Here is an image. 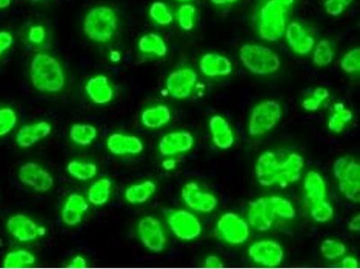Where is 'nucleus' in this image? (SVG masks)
Here are the masks:
<instances>
[{
    "mask_svg": "<svg viewBox=\"0 0 360 269\" xmlns=\"http://www.w3.org/2000/svg\"><path fill=\"white\" fill-rule=\"evenodd\" d=\"M168 223L172 233L183 241H192L202 232L200 221L186 210H175L168 214Z\"/></svg>",
    "mask_w": 360,
    "mask_h": 269,
    "instance_id": "11",
    "label": "nucleus"
},
{
    "mask_svg": "<svg viewBox=\"0 0 360 269\" xmlns=\"http://www.w3.org/2000/svg\"><path fill=\"white\" fill-rule=\"evenodd\" d=\"M18 123V115L11 108L0 109V137H4L14 129Z\"/></svg>",
    "mask_w": 360,
    "mask_h": 269,
    "instance_id": "40",
    "label": "nucleus"
},
{
    "mask_svg": "<svg viewBox=\"0 0 360 269\" xmlns=\"http://www.w3.org/2000/svg\"><path fill=\"white\" fill-rule=\"evenodd\" d=\"M85 91L95 104H108L114 98V89L106 76H95L89 79Z\"/></svg>",
    "mask_w": 360,
    "mask_h": 269,
    "instance_id": "23",
    "label": "nucleus"
},
{
    "mask_svg": "<svg viewBox=\"0 0 360 269\" xmlns=\"http://www.w3.org/2000/svg\"><path fill=\"white\" fill-rule=\"evenodd\" d=\"M52 132V126L46 121L25 125L18 130L15 141L22 149H28L38 141L46 139Z\"/></svg>",
    "mask_w": 360,
    "mask_h": 269,
    "instance_id": "22",
    "label": "nucleus"
},
{
    "mask_svg": "<svg viewBox=\"0 0 360 269\" xmlns=\"http://www.w3.org/2000/svg\"><path fill=\"white\" fill-rule=\"evenodd\" d=\"M353 113L352 111L344 106L342 104H336L333 106V114L331 115L328 127L334 133L342 132L345 129L346 124L352 120Z\"/></svg>",
    "mask_w": 360,
    "mask_h": 269,
    "instance_id": "32",
    "label": "nucleus"
},
{
    "mask_svg": "<svg viewBox=\"0 0 360 269\" xmlns=\"http://www.w3.org/2000/svg\"><path fill=\"white\" fill-rule=\"evenodd\" d=\"M185 204L199 213H211L218 207V200L215 195L200 188L196 182H189L181 191Z\"/></svg>",
    "mask_w": 360,
    "mask_h": 269,
    "instance_id": "15",
    "label": "nucleus"
},
{
    "mask_svg": "<svg viewBox=\"0 0 360 269\" xmlns=\"http://www.w3.org/2000/svg\"><path fill=\"white\" fill-rule=\"evenodd\" d=\"M138 48L142 53L154 54L158 57H164L168 53L164 38L154 33L146 34L140 38Z\"/></svg>",
    "mask_w": 360,
    "mask_h": 269,
    "instance_id": "28",
    "label": "nucleus"
},
{
    "mask_svg": "<svg viewBox=\"0 0 360 269\" xmlns=\"http://www.w3.org/2000/svg\"><path fill=\"white\" fill-rule=\"evenodd\" d=\"M197 81V74L190 67H182L171 72L166 81V88L172 97L178 100L189 98Z\"/></svg>",
    "mask_w": 360,
    "mask_h": 269,
    "instance_id": "14",
    "label": "nucleus"
},
{
    "mask_svg": "<svg viewBox=\"0 0 360 269\" xmlns=\"http://www.w3.org/2000/svg\"><path fill=\"white\" fill-rule=\"evenodd\" d=\"M334 216L333 207L329 202L324 200L313 203V207L311 209V216L315 222L326 223L329 222Z\"/></svg>",
    "mask_w": 360,
    "mask_h": 269,
    "instance_id": "37",
    "label": "nucleus"
},
{
    "mask_svg": "<svg viewBox=\"0 0 360 269\" xmlns=\"http://www.w3.org/2000/svg\"><path fill=\"white\" fill-rule=\"evenodd\" d=\"M67 171L72 177L79 179V181H86L95 177L98 172V166L93 163L74 160V161L68 163Z\"/></svg>",
    "mask_w": 360,
    "mask_h": 269,
    "instance_id": "33",
    "label": "nucleus"
},
{
    "mask_svg": "<svg viewBox=\"0 0 360 269\" xmlns=\"http://www.w3.org/2000/svg\"><path fill=\"white\" fill-rule=\"evenodd\" d=\"M171 120V112L166 105L146 109L142 111L141 120L148 129L155 130L165 126Z\"/></svg>",
    "mask_w": 360,
    "mask_h": 269,
    "instance_id": "25",
    "label": "nucleus"
},
{
    "mask_svg": "<svg viewBox=\"0 0 360 269\" xmlns=\"http://www.w3.org/2000/svg\"><path fill=\"white\" fill-rule=\"evenodd\" d=\"M292 219L295 210L291 202L279 196L262 197L251 202L248 211V221L254 230L267 232L273 226L276 217Z\"/></svg>",
    "mask_w": 360,
    "mask_h": 269,
    "instance_id": "2",
    "label": "nucleus"
},
{
    "mask_svg": "<svg viewBox=\"0 0 360 269\" xmlns=\"http://www.w3.org/2000/svg\"><path fill=\"white\" fill-rule=\"evenodd\" d=\"M285 36L290 49L298 55H307L314 50V38L298 22L286 25Z\"/></svg>",
    "mask_w": 360,
    "mask_h": 269,
    "instance_id": "17",
    "label": "nucleus"
},
{
    "mask_svg": "<svg viewBox=\"0 0 360 269\" xmlns=\"http://www.w3.org/2000/svg\"><path fill=\"white\" fill-rule=\"evenodd\" d=\"M97 136V129L89 124H74L71 127V130H69V137H71V139L73 142L81 146L91 145V143L93 142Z\"/></svg>",
    "mask_w": 360,
    "mask_h": 269,
    "instance_id": "30",
    "label": "nucleus"
},
{
    "mask_svg": "<svg viewBox=\"0 0 360 269\" xmlns=\"http://www.w3.org/2000/svg\"><path fill=\"white\" fill-rule=\"evenodd\" d=\"M108 151L116 156L138 155L143 151L142 140L135 136L114 133L107 141Z\"/></svg>",
    "mask_w": 360,
    "mask_h": 269,
    "instance_id": "19",
    "label": "nucleus"
},
{
    "mask_svg": "<svg viewBox=\"0 0 360 269\" xmlns=\"http://www.w3.org/2000/svg\"><path fill=\"white\" fill-rule=\"evenodd\" d=\"M178 1H180V2H187V1H190V0H178Z\"/></svg>",
    "mask_w": 360,
    "mask_h": 269,
    "instance_id": "54",
    "label": "nucleus"
},
{
    "mask_svg": "<svg viewBox=\"0 0 360 269\" xmlns=\"http://www.w3.org/2000/svg\"><path fill=\"white\" fill-rule=\"evenodd\" d=\"M240 59L248 71L258 76H269L278 72L281 62L278 54L269 47L262 44L247 43L242 45Z\"/></svg>",
    "mask_w": 360,
    "mask_h": 269,
    "instance_id": "5",
    "label": "nucleus"
},
{
    "mask_svg": "<svg viewBox=\"0 0 360 269\" xmlns=\"http://www.w3.org/2000/svg\"><path fill=\"white\" fill-rule=\"evenodd\" d=\"M213 5L215 6H226L234 4L239 1V0H210Z\"/></svg>",
    "mask_w": 360,
    "mask_h": 269,
    "instance_id": "50",
    "label": "nucleus"
},
{
    "mask_svg": "<svg viewBox=\"0 0 360 269\" xmlns=\"http://www.w3.org/2000/svg\"><path fill=\"white\" fill-rule=\"evenodd\" d=\"M313 62L315 66L324 67L329 66L334 59V50L329 40H321L314 45Z\"/></svg>",
    "mask_w": 360,
    "mask_h": 269,
    "instance_id": "34",
    "label": "nucleus"
},
{
    "mask_svg": "<svg viewBox=\"0 0 360 269\" xmlns=\"http://www.w3.org/2000/svg\"><path fill=\"white\" fill-rule=\"evenodd\" d=\"M196 11L191 4H183L178 8L177 18L178 25L184 31L193 30L196 25Z\"/></svg>",
    "mask_w": 360,
    "mask_h": 269,
    "instance_id": "36",
    "label": "nucleus"
},
{
    "mask_svg": "<svg viewBox=\"0 0 360 269\" xmlns=\"http://www.w3.org/2000/svg\"><path fill=\"white\" fill-rule=\"evenodd\" d=\"M117 27L116 13L107 6H94L83 21V32L86 36L98 43H107L112 40Z\"/></svg>",
    "mask_w": 360,
    "mask_h": 269,
    "instance_id": "4",
    "label": "nucleus"
},
{
    "mask_svg": "<svg viewBox=\"0 0 360 269\" xmlns=\"http://www.w3.org/2000/svg\"><path fill=\"white\" fill-rule=\"evenodd\" d=\"M348 227L352 232H359L360 230V216L356 214L352 220L349 221Z\"/></svg>",
    "mask_w": 360,
    "mask_h": 269,
    "instance_id": "48",
    "label": "nucleus"
},
{
    "mask_svg": "<svg viewBox=\"0 0 360 269\" xmlns=\"http://www.w3.org/2000/svg\"><path fill=\"white\" fill-rule=\"evenodd\" d=\"M177 162L176 160L174 159H166L164 163H162V167L167 171H171V170H173L176 167Z\"/></svg>",
    "mask_w": 360,
    "mask_h": 269,
    "instance_id": "49",
    "label": "nucleus"
},
{
    "mask_svg": "<svg viewBox=\"0 0 360 269\" xmlns=\"http://www.w3.org/2000/svg\"><path fill=\"white\" fill-rule=\"evenodd\" d=\"M32 85L41 92H59L65 88L66 76L59 60L50 54L39 53L30 64Z\"/></svg>",
    "mask_w": 360,
    "mask_h": 269,
    "instance_id": "3",
    "label": "nucleus"
},
{
    "mask_svg": "<svg viewBox=\"0 0 360 269\" xmlns=\"http://www.w3.org/2000/svg\"><path fill=\"white\" fill-rule=\"evenodd\" d=\"M156 184L152 181L130 186L124 192V198L130 204H143L147 202L156 191Z\"/></svg>",
    "mask_w": 360,
    "mask_h": 269,
    "instance_id": "27",
    "label": "nucleus"
},
{
    "mask_svg": "<svg viewBox=\"0 0 360 269\" xmlns=\"http://www.w3.org/2000/svg\"><path fill=\"white\" fill-rule=\"evenodd\" d=\"M338 1H340V3H342V4H343L344 6H346V8H348V6L352 4V3L353 1H354V0H338Z\"/></svg>",
    "mask_w": 360,
    "mask_h": 269,
    "instance_id": "53",
    "label": "nucleus"
},
{
    "mask_svg": "<svg viewBox=\"0 0 360 269\" xmlns=\"http://www.w3.org/2000/svg\"><path fill=\"white\" fill-rule=\"evenodd\" d=\"M218 232L225 242L232 245L242 244L250 235L248 223L234 213H226L220 217Z\"/></svg>",
    "mask_w": 360,
    "mask_h": 269,
    "instance_id": "9",
    "label": "nucleus"
},
{
    "mask_svg": "<svg viewBox=\"0 0 360 269\" xmlns=\"http://www.w3.org/2000/svg\"><path fill=\"white\" fill-rule=\"evenodd\" d=\"M87 265L88 262L82 256H76L69 263V267L72 268H84Z\"/></svg>",
    "mask_w": 360,
    "mask_h": 269,
    "instance_id": "46",
    "label": "nucleus"
},
{
    "mask_svg": "<svg viewBox=\"0 0 360 269\" xmlns=\"http://www.w3.org/2000/svg\"><path fill=\"white\" fill-rule=\"evenodd\" d=\"M36 256L27 249H15L8 252L3 259L5 268H25L36 263Z\"/></svg>",
    "mask_w": 360,
    "mask_h": 269,
    "instance_id": "31",
    "label": "nucleus"
},
{
    "mask_svg": "<svg viewBox=\"0 0 360 269\" xmlns=\"http://www.w3.org/2000/svg\"><path fill=\"white\" fill-rule=\"evenodd\" d=\"M6 230L20 242L36 241L46 233V227L41 226L36 221L24 214H17L6 221Z\"/></svg>",
    "mask_w": 360,
    "mask_h": 269,
    "instance_id": "10",
    "label": "nucleus"
},
{
    "mask_svg": "<svg viewBox=\"0 0 360 269\" xmlns=\"http://www.w3.org/2000/svg\"><path fill=\"white\" fill-rule=\"evenodd\" d=\"M340 67L347 74H355L360 70V50L354 48L350 50L340 60Z\"/></svg>",
    "mask_w": 360,
    "mask_h": 269,
    "instance_id": "41",
    "label": "nucleus"
},
{
    "mask_svg": "<svg viewBox=\"0 0 360 269\" xmlns=\"http://www.w3.org/2000/svg\"><path fill=\"white\" fill-rule=\"evenodd\" d=\"M199 69L208 78L226 76L232 72V63L227 57L219 53H209L200 59Z\"/></svg>",
    "mask_w": 360,
    "mask_h": 269,
    "instance_id": "20",
    "label": "nucleus"
},
{
    "mask_svg": "<svg viewBox=\"0 0 360 269\" xmlns=\"http://www.w3.org/2000/svg\"><path fill=\"white\" fill-rule=\"evenodd\" d=\"M304 165V157L298 153H289L279 161L276 153L267 151L258 158L255 172L258 181L264 187L280 186L285 188L300 179Z\"/></svg>",
    "mask_w": 360,
    "mask_h": 269,
    "instance_id": "1",
    "label": "nucleus"
},
{
    "mask_svg": "<svg viewBox=\"0 0 360 269\" xmlns=\"http://www.w3.org/2000/svg\"><path fill=\"white\" fill-rule=\"evenodd\" d=\"M304 187L308 200H310L312 203L326 198V184H325L324 178L317 172L311 171L307 172L305 178Z\"/></svg>",
    "mask_w": 360,
    "mask_h": 269,
    "instance_id": "26",
    "label": "nucleus"
},
{
    "mask_svg": "<svg viewBox=\"0 0 360 269\" xmlns=\"http://www.w3.org/2000/svg\"><path fill=\"white\" fill-rule=\"evenodd\" d=\"M14 43L12 34L6 31H0V56L6 53Z\"/></svg>",
    "mask_w": 360,
    "mask_h": 269,
    "instance_id": "44",
    "label": "nucleus"
},
{
    "mask_svg": "<svg viewBox=\"0 0 360 269\" xmlns=\"http://www.w3.org/2000/svg\"><path fill=\"white\" fill-rule=\"evenodd\" d=\"M12 0H0V9H5L11 5Z\"/></svg>",
    "mask_w": 360,
    "mask_h": 269,
    "instance_id": "52",
    "label": "nucleus"
},
{
    "mask_svg": "<svg viewBox=\"0 0 360 269\" xmlns=\"http://www.w3.org/2000/svg\"><path fill=\"white\" fill-rule=\"evenodd\" d=\"M18 178L22 184L41 193L52 190L54 186L53 175L36 163H24L19 169Z\"/></svg>",
    "mask_w": 360,
    "mask_h": 269,
    "instance_id": "13",
    "label": "nucleus"
},
{
    "mask_svg": "<svg viewBox=\"0 0 360 269\" xmlns=\"http://www.w3.org/2000/svg\"><path fill=\"white\" fill-rule=\"evenodd\" d=\"M346 251L345 245L335 240H325L321 245V254L329 261H335V259L342 257Z\"/></svg>",
    "mask_w": 360,
    "mask_h": 269,
    "instance_id": "39",
    "label": "nucleus"
},
{
    "mask_svg": "<svg viewBox=\"0 0 360 269\" xmlns=\"http://www.w3.org/2000/svg\"><path fill=\"white\" fill-rule=\"evenodd\" d=\"M329 90L325 88H316L309 97L302 102V106L307 111H315L321 107L323 102L329 98Z\"/></svg>",
    "mask_w": 360,
    "mask_h": 269,
    "instance_id": "38",
    "label": "nucleus"
},
{
    "mask_svg": "<svg viewBox=\"0 0 360 269\" xmlns=\"http://www.w3.org/2000/svg\"><path fill=\"white\" fill-rule=\"evenodd\" d=\"M282 116L281 105L274 100L261 102L251 111L248 121V134L262 136L276 126Z\"/></svg>",
    "mask_w": 360,
    "mask_h": 269,
    "instance_id": "8",
    "label": "nucleus"
},
{
    "mask_svg": "<svg viewBox=\"0 0 360 269\" xmlns=\"http://www.w3.org/2000/svg\"><path fill=\"white\" fill-rule=\"evenodd\" d=\"M280 4H281L283 6H285L286 8H289V6H291L293 5V3H294L295 0H276Z\"/></svg>",
    "mask_w": 360,
    "mask_h": 269,
    "instance_id": "51",
    "label": "nucleus"
},
{
    "mask_svg": "<svg viewBox=\"0 0 360 269\" xmlns=\"http://www.w3.org/2000/svg\"><path fill=\"white\" fill-rule=\"evenodd\" d=\"M286 8L276 0H269L260 11L259 34L261 39L276 41L285 34Z\"/></svg>",
    "mask_w": 360,
    "mask_h": 269,
    "instance_id": "6",
    "label": "nucleus"
},
{
    "mask_svg": "<svg viewBox=\"0 0 360 269\" xmlns=\"http://www.w3.org/2000/svg\"><path fill=\"white\" fill-rule=\"evenodd\" d=\"M324 8L331 17H339L347 8L338 0H325Z\"/></svg>",
    "mask_w": 360,
    "mask_h": 269,
    "instance_id": "42",
    "label": "nucleus"
},
{
    "mask_svg": "<svg viewBox=\"0 0 360 269\" xmlns=\"http://www.w3.org/2000/svg\"><path fill=\"white\" fill-rule=\"evenodd\" d=\"M140 240L149 251L161 252L164 251L167 239L160 221L154 216H145L138 223Z\"/></svg>",
    "mask_w": 360,
    "mask_h": 269,
    "instance_id": "12",
    "label": "nucleus"
},
{
    "mask_svg": "<svg viewBox=\"0 0 360 269\" xmlns=\"http://www.w3.org/2000/svg\"><path fill=\"white\" fill-rule=\"evenodd\" d=\"M112 191V181L107 178H101L95 181L88 191V201L94 206H103L109 200Z\"/></svg>",
    "mask_w": 360,
    "mask_h": 269,
    "instance_id": "29",
    "label": "nucleus"
},
{
    "mask_svg": "<svg viewBox=\"0 0 360 269\" xmlns=\"http://www.w3.org/2000/svg\"><path fill=\"white\" fill-rule=\"evenodd\" d=\"M333 174L339 181L340 192L349 200L359 203L360 168L352 157H340L333 165Z\"/></svg>",
    "mask_w": 360,
    "mask_h": 269,
    "instance_id": "7",
    "label": "nucleus"
},
{
    "mask_svg": "<svg viewBox=\"0 0 360 269\" xmlns=\"http://www.w3.org/2000/svg\"><path fill=\"white\" fill-rule=\"evenodd\" d=\"M194 145V137L187 131H175L165 134L159 143V151L164 156L189 151Z\"/></svg>",
    "mask_w": 360,
    "mask_h": 269,
    "instance_id": "18",
    "label": "nucleus"
},
{
    "mask_svg": "<svg viewBox=\"0 0 360 269\" xmlns=\"http://www.w3.org/2000/svg\"><path fill=\"white\" fill-rule=\"evenodd\" d=\"M88 209V204L84 197L81 194L72 193L67 198L62 207V222L68 226H78Z\"/></svg>",
    "mask_w": 360,
    "mask_h": 269,
    "instance_id": "21",
    "label": "nucleus"
},
{
    "mask_svg": "<svg viewBox=\"0 0 360 269\" xmlns=\"http://www.w3.org/2000/svg\"><path fill=\"white\" fill-rule=\"evenodd\" d=\"M46 38V31L41 25H34L32 27L28 33V39L34 44H41Z\"/></svg>",
    "mask_w": 360,
    "mask_h": 269,
    "instance_id": "43",
    "label": "nucleus"
},
{
    "mask_svg": "<svg viewBox=\"0 0 360 269\" xmlns=\"http://www.w3.org/2000/svg\"><path fill=\"white\" fill-rule=\"evenodd\" d=\"M205 265L209 268H222L225 267V264L222 263L221 259L215 255L208 256L206 258Z\"/></svg>",
    "mask_w": 360,
    "mask_h": 269,
    "instance_id": "45",
    "label": "nucleus"
},
{
    "mask_svg": "<svg viewBox=\"0 0 360 269\" xmlns=\"http://www.w3.org/2000/svg\"><path fill=\"white\" fill-rule=\"evenodd\" d=\"M149 14L156 24L162 25V27L171 25L173 21V15H172L168 6L164 2L156 1L152 3V6H149Z\"/></svg>",
    "mask_w": 360,
    "mask_h": 269,
    "instance_id": "35",
    "label": "nucleus"
},
{
    "mask_svg": "<svg viewBox=\"0 0 360 269\" xmlns=\"http://www.w3.org/2000/svg\"><path fill=\"white\" fill-rule=\"evenodd\" d=\"M342 265L345 268H358L359 262L356 258L352 257V256H347L342 261Z\"/></svg>",
    "mask_w": 360,
    "mask_h": 269,
    "instance_id": "47",
    "label": "nucleus"
},
{
    "mask_svg": "<svg viewBox=\"0 0 360 269\" xmlns=\"http://www.w3.org/2000/svg\"><path fill=\"white\" fill-rule=\"evenodd\" d=\"M213 144L220 149H228L234 145V137L230 125L220 115L213 116L209 121Z\"/></svg>",
    "mask_w": 360,
    "mask_h": 269,
    "instance_id": "24",
    "label": "nucleus"
},
{
    "mask_svg": "<svg viewBox=\"0 0 360 269\" xmlns=\"http://www.w3.org/2000/svg\"><path fill=\"white\" fill-rule=\"evenodd\" d=\"M248 254L255 263L265 267H278L284 259L281 245L272 240L254 242L248 249Z\"/></svg>",
    "mask_w": 360,
    "mask_h": 269,
    "instance_id": "16",
    "label": "nucleus"
}]
</instances>
